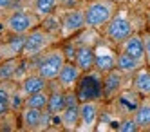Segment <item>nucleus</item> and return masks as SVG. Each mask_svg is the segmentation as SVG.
<instances>
[{"label": "nucleus", "mask_w": 150, "mask_h": 132, "mask_svg": "<svg viewBox=\"0 0 150 132\" xmlns=\"http://www.w3.org/2000/svg\"><path fill=\"white\" fill-rule=\"evenodd\" d=\"M117 6L120 4L110 2V0H89V2L83 6L85 26H87V29L101 31L112 20V16L116 15Z\"/></svg>", "instance_id": "f257e3e1"}, {"label": "nucleus", "mask_w": 150, "mask_h": 132, "mask_svg": "<svg viewBox=\"0 0 150 132\" xmlns=\"http://www.w3.org/2000/svg\"><path fill=\"white\" fill-rule=\"evenodd\" d=\"M103 36L105 40L112 43V45H120L121 42H125L128 36H132L136 33V27H134V22L132 18L128 16V13L125 9H117L116 15L112 16V20L107 24L103 29Z\"/></svg>", "instance_id": "f03ea898"}, {"label": "nucleus", "mask_w": 150, "mask_h": 132, "mask_svg": "<svg viewBox=\"0 0 150 132\" xmlns=\"http://www.w3.org/2000/svg\"><path fill=\"white\" fill-rule=\"evenodd\" d=\"M60 36L49 33L45 27H35L33 31H29L25 35V43H24V53L22 56L25 60H31V58H38L40 54H44L47 49H51L52 45L56 43Z\"/></svg>", "instance_id": "7ed1b4c3"}, {"label": "nucleus", "mask_w": 150, "mask_h": 132, "mask_svg": "<svg viewBox=\"0 0 150 132\" xmlns=\"http://www.w3.org/2000/svg\"><path fill=\"white\" fill-rule=\"evenodd\" d=\"M65 62H67L65 51H63L62 47H51L44 54H40V56H38L36 72L40 76H44L47 82H54L58 78L62 67L65 65Z\"/></svg>", "instance_id": "20e7f679"}, {"label": "nucleus", "mask_w": 150, "mask_h": 132, "mask_svg": "<svg viewBox=\"0 0 150 132\" xmlns=\"http://www.w3.org/2000/svg\"><path fill=\"white\" fill-rule=\"evenodd\" d=\"M40 24L42 18L33 9H22V7L11 11L4 20V26L11 35H27L29 31H33Z\"/></svg>", "instance_id": "39448f33"}, {"label": "nucleus", "mask_w": 150, "mask_h": 132, "mask_svg": "<svg viewBox=\"0 0 150 132\" xmlns=\"http://www.w3.org/2000/svg\"><path fill=\"white\" fill-rule=\"evenodd\" d=\"M74 91H76L80 101L101 100V96H103V74L96 69H92L89 72H83V76L80 78Z\"/></svg>", "instance_id": "423d86ee"}, {"label": "nucleus", "mask_w": 150, "mask_h": 132, "mask_svg": "<svg viewBox=\"0 0 150 132\" xmlns=\"http://www.w3.org/2000/svg\"><path fill=\"white\" fill-rule=\"evenodd\" d=\"M83 29H87L85 26V11L83 7H72L65 9L62 13V27H60V38L67 40L74 35L81 33Z\"/></svg>", "instance_id": "0eeeda50"}, {"label": "nucleus", "mask_w": 150, "mask_h": 132, "mask_svg": "<svg viewBox=\"0 0 150 132\" xmlns=\"http://www.w3.org/2000/svg\"><path fill=\"white\" fill-rule=\"evenodd\" d=\"M20 121L25 130H45L51 125V114L47 111H40V109L24 107L20 112Z\"/></svg>", "instance_id": "6e6552de"}, {"label": "nucleus", "mask_w": 150, "mask_h": 132, "mask_svg": "<svg viewBox=\"0 0 150 132\" xmlns=\"http://www.w3.org/2000/svg\"><path fill=\"white\" fill-rule=\"evenodd\" d=\"M94 53H96V63L94 69L100 71L101 74L110 72L112 69H116V62H117V53L109 45V43H96L94 45Z\"/></svg>", "instance_id": "1a4fd4ad"}, {"label": "nucleus", "mask_w": 150, "mask_h": 132, "mask_svg": "<svg viewBox=\"0 0 150 132\" xmlns=\"http://www.w3.org/2000/svg\"><path fill=\"white\" fill-rule=\"evenodd\" d=\"M100 119V100L80 101V128L78 130H94Z\"/></svg>", "instance_id": "9d476101"}, {"label": "nucleus", "mask_w": 150, "mask_h": 132, "mask_svg": "<svg viewBox=\"0 0 150 132\" xmlns=\"http://www.w3.org/2000/svg\"><path fill=\"white\" fill-rule=\"evenodd\" d=\"M125 72H121L120 69H112L110 72L103 74V96L101 100L109 101V100H116L117 94L123 91V83H125Z\"/></svg>", "instance_id": "9b49d317"}, {"label": "nucleus", "mask_w": 150, "mask_h": 132, "mask_svg": "<svg viewBox=\"0 0 150 132\" xmlns=\"http://www.w3.org/2000/svg\"><path fill=\"white\" fill-rule=\"evenodd\" d=\"M81 76H83V71L78 67V63L74 60H67L54 82L62 87L63 91H72V89H76V85H78Z\"/></svg>", "instance_id": "f8f14e48"}, {"label": "nucleus", "mask_w": 150, "mask_h": 132, "mask_svg": "<svg viewBox=\"0 0 150 132\" xmlns=\"http://www.w3.org/2000/svg\"><path fill=\"white\" fill-rule=\"evenodd\" d=\"M120 51L127 53L128 56L136 58L137 62H141L143 65H146V53H145V40L143 35H137L134 33L132 36H128L125 42L120 43Z\"/></svg>", "instance_id": "ddd939ff"}, {"label": "nucleus", "mask_w": 150, "mask_h": 132, "mask_svg": "<svg viewBox=\"0 0 150 132\" xmlns=\"http://www.w3.org/2000/svg\"><path fill=\"white\" fill-rule=\"evenodd\" d=\"M24 43H25V35H13L9 40H2L0 42V62L22 56Z\"/></svg>", "instance_id": "4468645a"}, {"label": "nucleus", "mask_w": 150, "mask_h": 132, "mask_svg": "<svg viewBox=\"0 0 150 132\" xmlns=\"http://www.w3.org/2000/svg\"><path fill=\"white\" fill-rule=\"evenodd\" d=\"M143 98L139 96L136 91H121L116 98V105H117V111L123 112L125 116H132L136 112V109L139 107Z\"/></svg>", "instance_id": "2eb2a0df"}, {"label": "nucleus", "mask_w": 150, "mask_h": 132, "mask_svg": "<svg viewBox=\"0 0 150 132\" xmlns=\"http://www.w3.org/2000/svg\"><path fill=\"white\" fill-rule=\"evenodd\" d=\"M74 62L78 63V67L83 72H89L94 69L96 63V53H94V45H89V43H81V45H76V54H74Z\"/></svg>", "instance_id": "dca6fc26"}, {"label": "nucleus", "mask_w": 150, "mask_h": 132, "mask_svg": "<svg viewBox=\"0 0 150 132\" xmlns=\"http://www.w3.org/2000/svg\"><path fill=\"white\" fill-rule=\"evenodd\" d=\"M47 85H49V82L44 78V76H40L38 72H29L25 78L18 83V89L22 91L25 96H29V94H35L38 91L47 89Z\"/></svg>", "instance_id": "f3484780"}, {"label": "nucleus", "mask_w": 150, "mask_h": 132, "mask_svg": "<svg viewBox=\"0 0 150 132\" xmlns=\"http://www.w3.org/2000/svg\"><path fill=\"white\" fill-rule=\"evenodd\" d=\"M132 85H134V91L141 96L146 98L150 96V65H143L134 72V78H132Z\"/></svg>", "instance_id": "a211bd4d"}, {"label": "nucleus", "mask_w": 150, "mask_h": 132, "mask_svg": "<svg viewBox=\"0 0 150 132\" xmlns=\"http://www.w3.org/2000/svg\"><path fill=\"white\" fill-rule=\"evenodd\" d=\"M62 118V128L65 130H78L80 128V103H69L65 105Z\"/></svg>", "instance_id": "6ab92c4d"}, {"label": "nucleus", "mask_w": 150, "mask_h": 132, "mask_svg": "<svg viewBox=\"0 0 150 132\" xmlns=\"http://www.w3.org/2000/svg\"><path fill=\"white\" fill-rule=\"evenodd\" d=\"M67 101H65V91L58 85L54 91L49 92V103H47V109L45 111L51 114V116H60L65 109Z\"/></svg>", "instance_id": "aec40b11"}, {"label": "nucleus", "mask_w": 150, "mask_h": 132, "mask_svg": "<svg viewBox=\"0 0 150 132\" xmlns=\"http://www.w3.org/2000/svg\"><path fill=\"white\" fill-rule=\"evenodd\" d=\"M15 82H0V119H4L11 112V92Z\"/></svg>", "instance_id": "412c9836"}, {"label": "nucleus", "mask_w": 150, "mask_h": 132, "mask_svg": "<svg viewBox=\"0 0 150 132\" xmlns=\"http://www.w3.org/2000/svg\"><path fill=\"white\" fill-rule=\"evenodd\" d=\"M139 67H143V63L141 62H137L136 58H132V56H128L127 53H123V51H120L117 53V62H116V69H120L121 72H125L127 76L128 74H134Z\"/></svg>", "instance_id": "4be33fe9"}, {"label": "nucleus", "mask_w": 150, "mask_h": 132, "mask_svg": "<svg viewBox=\"0 0 150 132\" xmlns=\"http://www.w3.org/2000/svg\"><path fill=\"white\" fill-rule=\"evenodd\" d=\"M132 116L136 119L139 130L150 128V101H148V98H143L141 103H139V107L136 109V112Z\"/></svg>", "instance_id": "5701e85b"}, {"label": "nucleus", "mask_w": 150, "mask_h": 132, "mask_svg": "<svg viewBox=\"0 0 150 132\" xmlns=\"http://www.w3.org/2000/svg\"><path fill=\"white\" fill-rule=\"evenodd\" d=\"M58 6H60V0H33V11L42 20L52 13H56Z\"/></svg>", "instance_id": "b1692460"}, {"label": "nucleus", "mask_w": 150, "mask_h": 132, "mask_svg": "<svg viewBox=\"0 0 150 132\" xmlns=\"http://www.w3.org/2000/svg\"><path fill=\"white\" fill-rule=\"evenodd\" d=\"M47 103H49V92H47V89L25 96V107H33V109L45 111V109H47Z\"/></svg>", "instance_id": "393cba45"}, {"label": "nucleus", "mask_w": 150, "mask_h": 132, "mask_svg": "<svg viewBox=\"0 0 150 132\" xmlns=\"http://www.w3.org/2000/svg\"><path fill=\"white\" fill-rule=\"evenodd\" d=\"M20 60L18 58H11V60H2L0 62V82H11L13 74L18 67Z\"/></svg>", "instance_id": "a878e982"}, {"label": "nucleus", "mask_w": 150, "mask_h": 132, "mask_svg": "<svg viewBox=\"0 0 150 132\" xmlns=\"http://www.w3.org/2000/svg\"><path fill=\"white\" fill-rule=\"evenodd\" d=\"M117 130L120 132H137L139 127L136 123L134 116H125V118H121V121L117 123Z\"/></svg>", "instance_id": "bb28decb"}, {"label": "nucleus", "mask_w": 150, "mask_h": 132, "mask_svg": "<svg viewBox=\"0 0 150 132\" xmlns=\"http://www.w3.org/2000/svg\"><path fill=\"white\" fill-rule=\"evenodd\" d=\"M145 40V53H146V65H150V31L143 35Z\"/></svg>", "instance_id": "cd10ccee"}, {"label": "nucleus", "mask_w": 150, "mask_h": 132, "mask_svg": "<svg viewBox=\"0 0 150 132\" xmlns=\"http://www.w3.org/2000/svg\"><path fill=\"white\" fill-rule=\"evenodd\" d=\"M16 0H0V13H6V11H9L13 6H15Z\"/></svg>", "instance_id": "c85d7f7f"}, {"label": "nucleus", "mask_w": 150, "mask_h": 132, "mask_svg": "<svg viewBox=\"0 0 150 132\" xmlns=\"http://www.w3.org/2000/svg\"><path fill=\"white\" fill-rule=\"evenodd\" d=\"M145 22H146V26L150 27V9L146 11V15H145Z\"/></svg>", "instance_id": "c756f323"}, {"label": "nucleus", "mask_w": 150, "mask_h": 132, "mask_svg": "<svg viewBox=\"0 0 150 132\" xmlns=\"http://www.w3.org/2000/svg\"><path fill=\"white\" fill-rule=\"evenodd\" d=\"M137 2H139V0H127V4H132V6L137 4Z\"/></svg>", "instance_id": "7c9ffc66"}, {"label": "nucleus", "mask_w": 150, "mask_h": 132, "mask_svg": "<svg viewBox=\"0 0 150 132\" xmlns=\"http://www.w3.org/2000/svg\"><path fill=\"white\" fill-rule=\"evenodd\" d=\"M110 2H116V4H123V2H127V0H110Z\"/></svg>", "instance_id": "2f4dec72"}, {"label": "nucleus", "mask_w": 150, "mask_h": 132, "mask_svg": "<svg viewBox=\"0 0 150 132\" xmlns=\"http://www.w3.org/2000/svg\"><path fill=\"white\" fill-rule=\"evenodd\" d=\"M146 98H148V101H150V96H146Z\"/></svg>", "instance_id": "473e14b6"}, {"label": "nucleus", "mask_w": 150, "mask_h": 132, "mask_svg": "<svg viewBox=\"0 0 150 132\" xmlns=\"http://www.w3.org/2000/svg\"><path fill=\"white\" fill-rule=\"evenodd\" d=\"M0 42H2V40H0Z\"/></svg>", "instance_id": "72a5a7b5"}]
</instances>
